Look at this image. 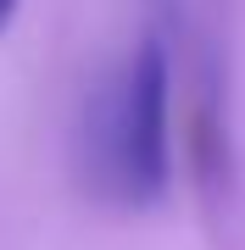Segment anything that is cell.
Instances as JSON below:
<instances>
[{"instance_id":"obj_1","label":"cell","mask_w":245,"mask_h":250,"mask_svg":"<svg viewBox=\"0 0 245 250\" xmlns=\"http://www.w3.org/2000/svg\"><path fill=\"white\" fill-rule=\"evenodd\" d=\"M173 67L167 45L145 34L128 62L89 95L78 128L84 184L106 206L145 211L173 184Z\"/></svg>"},{"instance_id":"obj_2","label":"cell","mask_w":245,"mask_h":250,"mask_svg":"<svg viewBox=\"0 0 245 250\" xmlns=\"http://www.w3.org/2000/svg\"><path fill=\"white\" fill-rule=\"evenodd\" d=\"M17 6H22V0H0V34H6L11 22H17Z\"/></svg>"}]
</instances>
